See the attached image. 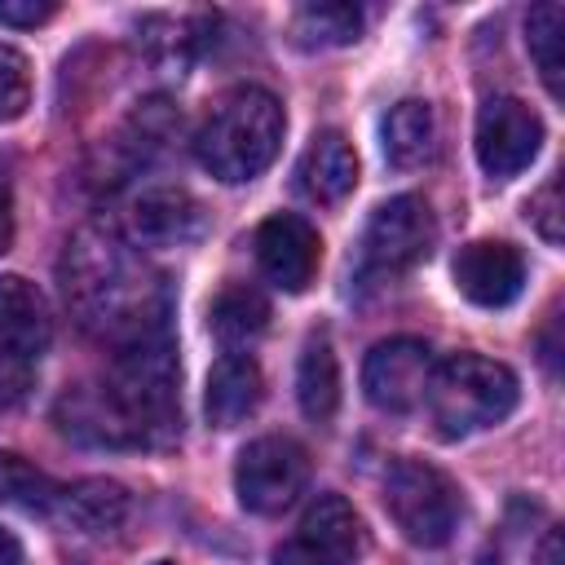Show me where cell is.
<instances>
[{"mask_svg":"<svg viewBox=\"0 0 565 565\" xmlns=\"http://www.w3.org/2000/svg\"><path fill=\"white\" fill-rule=\"evenodd\" d=\"M62 287L75 318L102 340H110L115 349L146 331L168 327L163 287L146 274V265L128 252V243L115 230L84 225L66 243Z\"/></svg>","mask_w":565,"mask_h":565,"instance_id":"obj_1","label":"cell"},{"mask_svg":"<svg viewBox=\"0 0 565 565\" xmlns=\"http://www.w3.org/2000/svg\"><path fill=\"white\" fill-rule=\"evenodd\" d=\"M102 393L119 415L128 446L172 441L181 433V393H177V353L168 327L119 344Z\"/></svg>","mask_w":565,"mask_h":565,"instance_id":"obj_2","label":"cell"},{"mask_svg":"<svg viewBox=\"0 0 565 565\" xmlns=\"http://www.w3.org/2000/svg\"><path fill=\"white\" fill-rule=\"evenodd\" d=\"M282 128H287V115L278 97L269 88L238 84L225 97H216L212 110L203 115L194 132V154L216 181L243 185L274 163L282 146Z\"/></svg>","mask_w":565,"mask_h":565,"instance_id":"obj_3","label":"cell"},{"mask_svg":"<svg viewBox=\"0 0 565 565\" xmlns=\"http://www.w3.org/2000/svg\"><path fill=\"white\" fill-rule=\"evenodd\" d=\"M516 397H521L516 375L503 362L481 358V353H455V358L437 362L428 393H424L437 433L450 441L481 433V428H494L499 419L512 415Z\"/></svg>","mask_w":565,"mask_h":565,"instance_id":"obj_4","label":"cell"},{"mask_svg":"<svg viewBox=\"0 0 565 565\" xmlns=\"http://www.w3.org/2000/svg\"><path fill=\"white\" fill-rule=\"evenodd\" d=\"M384 508L402 530V539H411L415 547L450 543L463 512L455 481L428 459H397L384 472Z\"/></svg>","mask_w":565,"mask_h":565,"instance_id":"obj_5","label":"cell"},{"mask_svg":"<svg viewBox=\"0 0 565 565\" xmlns=\"http://www.w3.org/2000/svg\"><path fill=\"white\" fill-rule=\"evenodd\" d=\"M433 238H437V225H433V212L424 199L397 194V199L380 203L362 230V243H358V265H353L358 282L402 278L406 269H415L433 252Z\"/></svg>","mask_w":565,"mask_h":565,"instance_id":"obj_6","label":"cell"},{"mask_svg":"<svg viewBox=\"0 0 565 565\" xmlns=\"http://www.w3.org/2000/svg\"><path fill=\"white\" fill-rule=\"evenodd\" d=\"M309 481V455L291 437H256L243 446L234 463V490L238 503L256 516H274L296 503V494Z\"/></svg>","mask_w":565,"mask_h":565,"instance_id":"obj_7","label":"cell"},{"mask_svg":"<svg viewBox=\"0 0 565 565\" xmlns=\"http://www.w3.org/2000/svg\"><path fill=\"white\" fill-rule=\"evenodd\" d=\"M362 552V521L340 494H318L296 530L274 547V565H353Z\"/></svg>","mask_w":565,"mask_h":565,"instance_id":"obj_8","label":"cell"},{"mask_svg":"<svg viewBox=\"0 0 565 565\" xmlns=\"http://www.w3.org/2000/svg\"><path fill=\"white\" fill-rule=\"evenodd\" d=\"M543 146V119L521 97H490L477 110V163L490 181H508L534 163Z\"/></svg>","mask_w":565,"mask_h":565,"instance_id":"obj_9","label":"cell"},{"mask_svg":"<svg viewBox=\"0 0 565 565\" xmlns=\"http://www.w3.org/2000/svg\"><path fill=\"white\" fill-rule=\"evenodd\" d=\"M433 349L415 335H393V340H380L366 362H362V388L366 397L380 406V411H393V415H406L424 402L428 393V380H433Z\"/></svg>","mask_w":565,"mask_h":565,"instance_id":"obj_10","label":"cell"},{"mask_svg":"<svg viewBox=\"0 0 565 565\" xmlns=\"http://www.w3.org/2000/svg\"><path fill=\"white\" fill-rule=\"evenodd\" d=\"M318 260H322V238L305 216L278 212V216L260 221V230H256V265L274 287L305 291L313 282V274H318Z\"/></svg>","mask_w":565,"mask_h":565,"instance_id":"obj_11","label":"cell"},{"mask_svg":"<svg viewBox=\"0 0 565 565\" xmlns=\"http://www.w3.org/2000/svg\"><path fill=\"white\" fill-rule=\"evenodd\" d=\"M455 287L481 309H503L525 287V260L503 238H477L455 256Z\"/></svg>","mask_w":565,"mask_h":565,"instance_id":"obj_12","label":"cell"},{"mask_svg":"<svg viewBox=\"0 0 565 565\" xmlns=\"http://www.w3.org/2000/svg\"><path fill=\"white\" fill-rule=\"evenodd\" d=\"M53 340V322H49V305L35 291V282L4 274L0 278V358L13 362H35Z\"/></svg>","mask_w":565,"mask_h":565,"instance_id":"obj_13","label":"cell"},{"mask_svg":"<svg viewBox=\"0 0 565 565\" xmlns=\"http://www.w3.org/2000/svg\"><path fill=\"white\" fill-rule=\"evenodd\" d=\"M128 225L141 247H181L203 234V207L194 194L163 185V190H146L132 203Z\"/></svg>","mask_w":565,"mask_h":565,"instance_id":"obj_14","label":"cell"},{"mask_svg":"<svg viewBox=\"0 0 565 565\" xmlns=\"http://www.w3.org/2000/svg\"><path fill=\"white\" fill-rule=\"evenodd\" d=\"M265 397V375L256 366L252 353H225L212 371H207V388H203V411L212 428H234L243 424Z\"/></svg>","mask_w":565,"mask_h":565,"instance_id":"obj_15","label":"cell"},{"mask_svg":"<svg viewBox=\"0 0 565 565\" xmlns=\"http://www.w3.org/2000/svg\"><path fill=\"white\" fill-rule=\"evenodd\" d=\"M296 181H300L305 199H313V203H340V199H349V190L358 185V154H353L349 137L335 132V128L318 132L305 146L300 163H296Z\"/></svg>","mask_w":565,"mask_h":565,"instance_id":"obj_16","label":"cell"},{"mask_svg":"<svg viewBox=\"0 0 565 565\" xmlns=\"http://www.w3.org/2000/svg\"><path fill=\"white\" fill-rule=\"evenodd\" d=\"M53 516L79 534H115L128 516V490L106 477H88L75 486H62V499Z\"/></svg>","mask_w":565,"mask_h":565,"instance_id":"obj_17","label":"cell"},{"mask_svg":"<svg viewBox=\"0 0 565 565\" xmlns=\"http://www.w3.org/2000/svg\"><path fill=\"white\" fill-rule=\"evenodd\" d=\"M207 327L225 349H243L265 335L269 327V300L247 282H225L207 309Z\"/></svg>","mask_w":565,"mask_h":565,"instance_id":"obj_18","label":"cell"},{"mask_svg":"<svg viewBox=\"0 0 565 565\" xmlns=\"http://www.w3.org/2000/svg\"><path fill=\"white\" fill-rule=\"evenodd\" d=\"M380 137H384V159L393 168H419L428 154H433V137H437V124H433V106L419 102V97H406L397 102L384 124H380Z\"/></svg>","mask_w":565,"mask_h":565,"instance_id":"obj_19","label":"cell"},{"mask_svg":"<svg viewBox=\"0 0 565 565\" xmlns=\"http://www.w3.org/2000/svg\"><path fill=\"white\" fill-rule=\"evenodd\" d=\"M296 397H300V411L313 424H327L335 415V406H340V362H335L327 335H309V344L300 353V366H296Z\"/></svg>","mask_w":565,"mask_h":565,"instance_id":"obj_20","label":"cell"},{"mask_svg":"<svg viewBox=\"0 0 565 565\" xmlns=\"http://www.w3.org/2000/svg\"><path fill=\"white\" fill-rule=\"evenodd\" d=\"M62 499V486L40 472L31 459L0 450V508H13L22 516H53Z\"/></svg>","mask_w":565,"mask_h":565,"instance_id":"obj_21","label":"cell"},{"mask_svg":"<svg viewBox=\"0 0 565 565\" xmlns=\"http://www.w3.org/2000/svg\"><path fill=\"white\" fill-rule=\"evenodd\" d=\"M362 35V9L358 4H300L291 13V40L300 49H335V44H353Z\"/></svg>","mask_w":565,"mask_h":565,"instance_id":"obj_22","label":"cell"},{"mask_svg":"<svg viewBox=\"0 0 565 565\" xmlns=\"http://www.w3.org/2000/svg\"><path fill=\"white\" fill-rule=\"evenodd\" d=\"M561 44H565V4L561 0L534 4L530 18H525V49H530V57H534V66H539V75H543V84H547L552 97L565 93V79H561V71H565Z\"/></svg>","mask_w":565,"mask_h":565,"instance_id":"obj_23","label":"cell"},{"mask_svg":"<svg viewBox=\"0 0 565 565\" xmlns=\"http://www.w3.org/2000/svg\"><path fill=\"white\" fill-rule=\"evenodd\" d=\"M31 106V66L13 44H0V124Z\"/></svg>","mask_w":565,"mask_h":565,"instance_id":"obj_24","label":"cell"},{"mask_svg":"<svg viewBox=\"0 0 565 565\" xmlns=\"http://www.w3.org/2000/svg\"><path fill=\"white\" fill-rule=\"evenodd\" d=\"M525 216H530V225H534L547 243H561V181H547V185L525 203Z\"/></svg>","mask_w":565,"mask_h":565,"instance_id":"obj_25","label":"cell"},{"mask_svg":"<svg viewBox=\"0 0 565 565\" xmlns=\"http://www.w3.org/2000/svg\"><path fill=\"white\" fill-rule=\"evenodd\" d=\"M35 362H13V358H0V411H18L31 388H35Z\"/></svg>","mask_w":565,"mask_h":565,"instance_id":"obj_26","label":"cell"},{"mask_svg":"<svg viewBox=\"0 0 565 565\" xmlns=\"http://www.w3.org/2000/svg\"><path fill=\"white\" fill-rule=\"evenodd\" d=\"M57 13L53 0H0V22L9 26H40Z\"/></svg>","mask_w":565,"mask_h":565,"instance_id":"obj_27","label":"cell"},{"mask_svg":"<svg viewBox=\"0 0 565 565\" xmlns=\"http://www.w3.org/2000/svg\"><path fill=\"white\" fill-rule=\"evenodd\" d=\"M13 243V185H9V172L0 168V256L9 252Z\"/></svg>","mask_w":565,"mask_h":565,"instance_id":"obj_28","label":"cell"},{"mask_svg":"<svg viewBox=\"0 0 565 565\" xmlns=\"http://www.w3.org/2000/svg\"><path fill=\"white\" fill-rule=\"evenodd\" d=\"M534 565H565V539H561L556 525L543 534V543H539V552H534Z\"/></svg>","mask_w":565,"mask_h":565,"instance_id":"obj_29","label":"cell"},{"mask_svg":"<svg viewBox=\"0 0 565 565\" xmlns=\"http://www.w3.org/2000/svg\"><path fill=\"white\" fill-rule=\"evenodd\" d=\"M0 565H22V547L9 530H0Z\"/></svg>","mask_w":565,"mask_h":565,"instance_id":"obj_30","label":"cell"},{"mask_svg":"<svg viewBox=\"0 0 565 565\" xmlns=\"http://www.w3.org/2000/svg\"><path fill=\"white\" fill-rule=\"evenodd\" d=\"M159 565H172V561H159Z\"/></svg>","mask_w":565,"mask_h":565,"instance_id":"obj_31","label":"cell"}]
</instances>
